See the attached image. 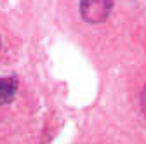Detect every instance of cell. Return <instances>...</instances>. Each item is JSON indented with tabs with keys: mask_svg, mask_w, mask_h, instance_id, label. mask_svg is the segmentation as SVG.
<instances>
[{
	"mask_svg": "<svg viewBox=\"0 0 146 144\" xmlns=\"http://www.w3.org/2000/svg\"><path fill=\"white\" fill-rule=\"evenodd\" d=\"M17 90V78L16 77H4L0 78V106L11 102Z\"/></svg>",
	"mask_w": 146,
	"mask_h": 144,
	"instance_id": "2",
	"label": "cell"
},
{
	"mask_svg": "<svg viewBox=\"0 0 146 144\" xmlns=\"http://www.w3.org/2000/svg\"><path fill=\"white\" fill-rule=\"evenodd\" d=\"M141 106H143V113H144V116H146V87H144L143 96H141Z\"/></svg>",
	"mask_w": 146,
	"mask_h": 144,
	"instance_id": "3",
	"label": "cell"
},
{
	"mask_svg": "<svg viewBox=\"0 0 146 144\" xmlns=\"http://www.w3.org/2000/svg\"><path fill=\"white\" fill-rule=\"evenodd\" d=\"M113 9V0H80V14L87 23H103Z\"/></svg>",
	"mask_w": 146,
	"mask_h": 144,
	"instance_id": "1",
	"label": "cell"
}]
</instances>
